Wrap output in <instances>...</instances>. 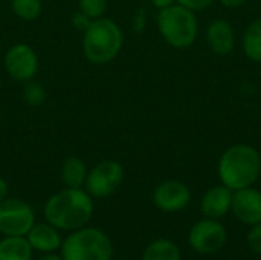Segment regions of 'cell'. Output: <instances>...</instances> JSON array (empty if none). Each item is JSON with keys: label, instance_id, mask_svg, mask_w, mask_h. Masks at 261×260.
Returning a JSON list of instances; mask_svg holds the SVG:
<instances>
[{"label": "cell", "instance_id": "1", "mask_svg": "<svg viewBox=\"0 0 261 260\" xmlns=\"http://www.w3.org/2000/svg\"><path fill=\"white\" fill-rule=\"evenodd\" d=\"M93 215L92 196L83 188H64L52 195L44 205L46 221L58 230L83 228Z\"/></svg>", "mask_w": 261, "mask_h": 260}, {"label": "cell", "instance_id": "2", "mask_svg": "<svg viewBox=\"0 0 261 260\" xmlns=\"http://www.w3.org/2000/svg\"><path fill=\"white\" fill-rule=\"evenodd\" d=\"M260 153L246 144H237L229 147L219 161V176L231 190H240L251 187L260 176Z\"/></svg>", "mask_w": 261, "mask_h": 260}, {"label": "cell", "instance_id": "3", "mask_svg": "<svg viewBox=\"0 0 261 260\" xmlns=\"http://www.w3.org/2000/svg\"><path fill=\"white\" fill-rule=\"evenodd\" d=\"M124 34L119 25L107 17L92 20L83 32V54L98 66L110 63L122 49Z\"/></svg>", "mask_w": 261, "mask_h": 260}, {"label": "cell", "instance_id": "4", "mask_svg": "<svg viewBox=\"0 0 261 260\" xmlns=\"http://www.w3.org/2000/svg\"><path fill=\"white\" fill-rule=\"evenodd\" d=\"M113 247L98 228H78L61 244L63 260H112Z\"/></svg>", "mask_w": 261, "mask_h": 260}, {"label": "cell", "instance_id": "5", "mask_svg": "<svg viewBox=\"0 0 261 260\" xmlns=\"http://www.w3.org/2000/svg\"><path fill=\"white\" fill-rule=\"evenodd\" d=\"M158 26L164 40L174 48H188L197 37L196 15L182 5H171L161 9Z\"/></svg>", "mask_w": 261, "mask_h": 260}, {"label": "cell", "instance_id": "6", "mask_svg": "<svg viewBox=\"0 0 261 260\" xmlns=\"http://www.w3.org/2000/svg\"><path fill=\"white\" fill-rule=\"evenodd\" d=\"M124 181V167L113 159H104L87 172L86 192L92 198H107L113 195Z\"/></svg>", "mask_w": 261, "mask_h": 260}, {"label": "cell", "instance_id": "7", "mask_svg": "<svg viewBox=\"0 0 261 260\" xmlns=\"http://www.w3.org/2000/svg\"><path fill=\"white\" fill-rule=\"evenodd\" d=\"M35 224L34 210L20 199L0 202V233L5 236H26Z\"/></svg>", "mask_w": 261, "mask_h": 260}, {"label": "cell", "instance_id": "8", "mask_svg": "<svg viewBox=\"0 0 261 260\" xmlns=\"http://www.w3.org/2000/svg\"><path fill=\"white\" fill-rule=\"evenodd\" d=\"M5 69L8 75L15 80L26 83L34 80L38 70V57L34 48L24 43H17L11 46L5 54Z\"/></svg>", "mask_w": 261, "mask_h": 260}, {"label": "cell", "instance_id": "9", "mask_svg": "<svg viewBox=\"0 0 261 260\" xmlns=\"http://www.w3.org/2000/svg\"><path fill=\"white\" fill-rule=\"evenodd\" d=\"M226 242V230L216 219L197 222L190 231L191 247L202 254H213L223 248Z\"/></svg>", "mask_w": 261, "mask_h": 260}, {"label": "cell", "instance_id": "10", "mask_svg": "<svg viewBox=\"0 0 261 260\" xmlns=\"http://www.w3.org/2000/svg\"><path fill=\"white\" fill-rule=\"evenodd\" d=\"M190 188L179 181H165L156 187L153 193L154 205L167 213H174L190 204Z\"/></svg>", "mask_w": 261, "mask_h": 260}, {"label": "cell", "instance_id": "11", "mask_svg": "<svg viewBox=\"0 0 261 260\" xmlns=\"http://www.w3.org/2000/svg\"><path fill=\"white\" fill-rule=\"evenodd\" d=\"M231 210L234 216L248 225L261 222V193L252 187L236 190L232 195Z\"/></svg>", "mask_w": 261, "mask_h": 260}, {"label": "cell", "instance_id": "12", "mask_svg": "<svg viewBox=\"0 0 261 260\" xmlns=\"http://www.w3.org/2000/svg\"><path fill=\"white\" fill-rule=\"evenodd\" d=\"M232 190L226 185H219L208 190L202 199V213L210 219H219L231 210Z\"/></svg>", "mask_w": 261, "mask_h": 260}, {"label": "cell", "instance_id": "13", "mask_svg": "<svg viewBox=\"0 0 261 260\" xmlns=\"http://www.w3.org/2000/svg\"><path fill=\"white\" fill-rule=\"evenodd\" d=\"M208 44L213 52L219 55H228L232 52L236 46V34L229 21L216 20L210 25L208 32Z\"/></svg>", "mask_w": 261, "mask_h": 260}, {"label": "cell", "instance_id": "14", "mask_svg": "<svg viewBox=\"0 0 261 260\" xmlns=\"http://www.w3.org/2000/svg\"><path fill=\"white\" fill-rule=\"evenodd\" d=\"M28 242L31 244L32 250L41 253H52L61 247V236L58 228L47 224H34V227L26 234Z\"/></svg>", "mask_w": 261, "mask_h": 260}, {"label": "cell", "instance_id": "15", "mask_svg": "<svg viewBox=\"0 0 261 260\" xmlns=\"http://www.w3.org/2000/svg\"><path fill=\"white\" fill-rule=\"evenodd\" d=\"M87 167L81 158L69 156L63 161L60 176L67 188H81L87 178Z\"/></svg>", "mask_w": 261, "mask_h": 260}, {"label": "cell", "instance_id": "16", "mask_svg": "<svg viewBox=\"0 0 261 260\" xmlns=\"http://www.w3.org/2000/svg\"><path fill=\"white\" fill-rule=\"evenodd\" d=\"M32 247L24 236H6L0 241V260H31Z\"/></svg>", "mask_w": 261, "mask_h": 260}, {"label": "cell", "instance_id": "17", "mask_svg": "<svg viewBox=\"0 0 261 260\" xmlns=\"http://www.w3.org/2000/svg\"><path fill=\"white\" fill-rule=\"evenodd\" d=\"M142 260H180V251L171 241L158 239L145 248Z\"/></svg>", "mask_w": 261, "mask_h": 260}, {"label": "cell", "instance_id": "18", "mask_svg": "<svg viewBox=\"0 0 261 260\" xmlns=\"http://www.w3.org/2000/svg\"><path fill=\"white\" fill-rule=\"evenodd\" d=\"M243 51L248 58L261 63V18L254 20L245 31Z\"/></svg>", "mask_w": 261, "mask_h": 260}, {"label": "cell", "instance_id": "19", "mask_svg": "<svg viewBox=\"0 0 261 260\" xmlns=\"http://www.w3.org/2000/svg\"><path fill=\"white\" fill-rule=\"evenodd\" d=\"M12 12L21 20H35L41 14V0H11Z\"/></svg>", "mask_w": 261, "mask_h": 260}, {"label": "cell", "instance_id": "20", "mask_svg": "<svg viewBox=\"0 0 261 260\" xmlns=\"http://www.w3.org/2000/svg\"><path fill=\"white\" fill-rule=\"evenodd\" d=\"M23 98L31 106H40L46 100V90H44L41 83H38L35 80H29V81L24 83Z\"/></svg>", "mask_w": 261, "mask_h": 260}, {"label": "cell", "instance_id": "21", "mask_svg": "<svg viewBox=\"0 0 261 260\" xmlns=\"http://www.w3.org/2000/svg\"><path fill=\"white\" fill-rule=\"evenodd\" d=\"M78 5L80 11L92 20L104 17L107 11V0H78Z\"/></svg>", "mask_w": 261, "mask_h": 260}, {"label": "cell", "instance_id": "22", "mask_svg": "<svg viewBox=\"0 0 261 260\" xmlns=\"http://www.w3.org/2000/svg\"><path fill=\"white\" fill-rule=\"evenodd\" d=\"M248 242H249V247L257 254H261V222L252 225V228L248 234Z\"/></svg>", "mask_w": 261, "mask_h": 260}, {"label": "cell", "instance_id": "23", "mask_svg": "<svg viewBox=\"0 0 261 260\" xmlns=\"http://www.w3.org/2000/svg\"><path fill=\"white\" fill-rule=\"evenodd\" d=\"M72 23H73V26L78 29V31H86L87 28H89V25L92 23V18H89L86 14H83L81 11H78V12H75L73 14V17H72Z\"/></svg>", "mask_w": 261, "mask_h": 260}, {"label": "cell", "instance_id": "24", "mask_svg": "<svg viewBox=\"0 0 261 260\" xmlns=\"http://www.w3.org/2000/svg\"><path fill=\"white\" fill-rule=\"evenodd\" d=\"M214 0H177L179 5L191 9V11H199V9H205L208 8Z\"/></svg>", "mask_w": 261, "mask_h": 260}, {"label": "cell", "instance_id": "25", "mask_svg": "<svg viewBox=\"0 0 261 260\" xmlns=\"http://www.w3.org/2000/svg\"><path fill=\"white\" fill-rule=\"evenodd\" d=\"M144 25H145V15H144V12H138L133 18V29L141 32Z\"/></svg>", "mask_w": 261, "mask_h": 260}, {"label": "cell", "instance_id": "26", "mask_svg": "<svg viewBox=\"0 0 261 260\" xmlns=\"http://www.w3.org/2000/svg\"><path fill=\"white\" fill-rule=\"evenodd\" d=\"M8 193H9V187H8V182L5 179L0 178V202H3L6 198H8Z\"/></svg>", "mask_w": 261, "mask_h": 260}, {"label": "cell", "instance_id": "27", "mask_svg": "<svg viewBox=\"0 0 261 260\" xmlns=\"http://www.w3.org/2000/svg\"><path fill=\"white\" fill-rule=\"evenodd\" d=\"M151 2H153V5H154L156 8L164 9V8H168V6L174 5L176 0H151Z\"/></svg>", "mask_w": 261, "mask_h": 260}, {"label": "cell", "instance_id": "28", "mask_svg": "<svg viewBox=\"0 0 261 260\" xmlns=\"http://www.w3.org/2000/svg\"><path fill=\"white\" fill-rule=\"evenodd\" d=\"M225 6H229V8H236V6H240V5H243L245 2H248V0H220Z\"/></svg>", "mask_w": 261, "mask_h": 260}, {"label": "cell", "instance_id": "29", "mask_svg": "<svg viewBox=\"0 0 261 260\" xmlns=\"http://www.w3.org/2000/svg\"><path fill=\"white\" fill-rule=\"evenodd\" d=\"M38 260H63L61 256H57V254H46V256H43V257H40Z\"/></svg>", "mask_w": 261, "mask_h": 260}]
</instances>
